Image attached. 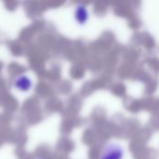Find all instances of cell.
Wrapping results in <instances>:
<instances>
[{
	"label": "cell",
	"mask_w": 159,
	"mask_h": 159,
	"mask_svg": "<svg viewBox=\"0 0 159 159\" xmlns=\"http://www.w3.org/2000/svg\"><path fill=\"white\" fill-rule=\"evenodd\" d=\"M74 18H75V22L78 25L80 26L86 25L89 20V12L87 7L83 4L76 5L75 7V11H74Z\"/></svg>",
	"instance_id": "cell-2"
},
{
	"label": "cell",
	"mask_w": 159,
	"mask_h": 159,
	"mask_svg": "<svg viewBox=\"0 0 159 159\" xmlns=\"http://www.w3.org/2000/svg\"><path fill=\"white\" fill-rule=\"evenodd\" d=\"M124 148L118 143H111L102 148L100 159H124Z\"/></svg>",
	"instance_id": "cell-1"
},
{
	"label": "cell",
	"mask_w": 159,
	"mask_h": 159,
	"mask_svg": "<svg viewBox=\"0 0 159 159\" xmlns=\"http://www.w3.org/2000/svg\"><path fill=\"white\" fill-rule=\"evenodd\" d=\"M39 159H44V158H39Z\"/></svg>",
	"instance_id": "cell-4"
},
{
	"label": "cell",
	"mask_w": 159,
	"mask_h": 159,
	"mask_svg": "<svg viewBox=\"0 0 159 159\" xmlns=\"http://www.w3.org/2000/svg\"><path fill=\"white\" fill-rule=\"evenodd\" d=\"M13 86L18 90L22 91V92H26V91H28V90H30L32 89L33 82L27 75H18V76H16L14 78Z\"/></svg>",
	"instance_id": "cell-3"
}]
</instances>
